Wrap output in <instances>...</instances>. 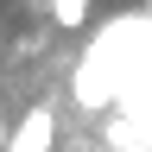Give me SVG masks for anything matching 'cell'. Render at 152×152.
Listing matches in <instances>:
<instances>
[{
    "mask_svg": "<svg viewBox=\"0 0 152 152\" xmlns=\"http://www.w3.org/2000/svg\"><path fill=\"white\" fill-rule=\"evenodd\" d=\"M51 127H57V114H51L45 102H38V108L26 114V121L13 127V140L0 146V152H51Z\"/></svg>",
    "mask_w": 152,
    "mask_h": 152,
    "instance_id": "1",
    "label": "cell"
},
{
    "mask_svg": "<svg viewBox=\"0 0 152 152\" xmlns=\"http://www.w3.org/2000/svg\"><path fill=\"white\" fill-rule=\"evenodd\" d=\"M45 7H51V19H57L64 32H76V26L89 19V0H45Z\"/></svg>",
    "mask_w": 152,
    "mask_h": 152,
    "instance_id": "2",
    "label": "cell"
},
{
    "mask_svg": "<svg viewBox=\"0 0 152 152\" xmlns=\"http://www.w3.org/2000/svg\"><path fill=\"white\" fill-rule=\"evenodd\" d=\"M0 146H7V114H0Z\"/></svg>",
    "mask_w": 152,
    "mask_h": 152,
    "instance_id": "3",
    "label": "cell"
},
{
    "mask_svg": "<svg viewBox=\"0 0 152 152\" xmlns=\"http://www.w3.org/2000/svg\"><path fill=\"white\" fill-rule=\"evenodd\" d=\"M0 45H7V38H0Z\"/></svg>",
    "mask_w": 152,
    "mask_h": 152,
    "instance_id": "4",
    "label": "cell"
}]
</instances>
